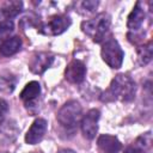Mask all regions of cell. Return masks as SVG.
Masks as SVG:
<instances>
[{"mask_svg":"<svg viewBox=\"0 0 153 153\" xmlns=\"http://www.w3.org/2000/svg\"><path fill=\"white\" fill-rule=\"evenodd\" d=\"M41 94V85L38 81H30L25 85L20 92V99L24 102L27 109H31L37 104V99Z\"/></svg>","mask_w":153,"mask_h":153,"instance_id":"obj_10","label":"cell"},{"mask_svg":"<svg viewBox=\"0 0 153 153\" xmlns=\"http://www.w3.org/2000/svg\"><path fill=\"white\" fill-rule=\"evenodd\" d=\"M76 6L80 8L78 10L81 14H91L96 11V8L98 7V1H93V0H87V1H81L78 2Z\"/></svg>","mask_w":153,"mask_h":153,"instance_id":"obj_17","label":"cell"},{"mask_svg":"<svg viewBox=\"0 0 153 153\" xmlns=\"http://www.w3.org/2000/svg\"><path fill=\"white\" fill-rule=\"evenodd\" d=\"M111 24L110 16L108 13H99L92 19L84 20L81 23V30L85 35L92 38L93 42L100 43L105 39Z\"/></svg>","mask_w":153,"mask_h":153,"instance_id":"obj_2","label":"cell"},{"mask_svg":"<svg viewBox=\"0 0 153 153\" xmlns=\"http://www.w3.org/2000/svg\"><path fill=\"white\" fill-rule=\"evenodd\" d=\"M59 153H75L73 149H69V148H63V149H61Z\"/></svg>","mask_w":153,"mask_h":153,"instance_id":"obj_21","label":"cell"},{"mask_svg":"<svg viewBox=\"0 0 153 153\" xmlns=\"http://www.w3.org/2000/svg\"><path fill=\"white\" fill-rule=\"evenodd\" d=\"M86 67L79 60H73L68 63L65 71V78L72 84H79L85 79Z\"/></svg>","mask_w":153,"mask_h":153,"instance_id":"obj_9","label":"cell"},{"mask_svg":"<svg viewBox=\"0 0 153 153\" xmlns=\"http://www.w3.org/2000/svg\"><path fill=\"white\" fill-rule=\"evenodd\" d=\"M54 56L49 53H37L32 56L29 68L35 74H43L53 63Z\"/></svg>","mask_w":153,"mask_h":153,"instance_id":"obj_8","label":"cell"},{"mask_svg":"<svg viewBox=\"0 0 153 153\" xmlns=\"http://www.w3.org/2000/svg\"><path fill=\"white\" fill-rule=\"evenodd\" d=\"M16 87V78L13 75H0V93H12Z\"/></svg>","mask_w":153,"mask_h":153,"instance_id":"obj_16","label":"cell"},{"mask_svg":"<svg viewBox=\"0 0 153 153\" xmlns=\"http://www.w3.org/2000/svg\"><path fill=\"white\" fill-rule=\"evenodd\" d=\"M47 127H48V124H47V121L44 118H37V120H35L32 122L31 127L29 128L26 135H25L26 143H29V145H36V143H38L43 139V136H44V134L47 131Z\"/></svg>","mask_w":153,"mask_h":153,"instance_id":"obj_7","label":"cell"},{"mask_svg":"<svg viewBox=\"0 0 153 153\" xmlns=\"http://www.w3.org/2000/svg\"><path fill=\"white\" fill-rule=\"evenodd\" d=\"M143 20H145V10H143L141 2L137 1L134 6L133 11L128 16L127 26L131 31H137L141 27V25L143 24Z\"/></svg>","mask_w":153,"mask_h":153,"instance_id":"obj_12","label":"cell"},{"mask_svg":"<svg viewBox=\"0 0 153 153\" xmlns=\"http://www.w3.org/2000/svg\"><path fill=\"white\" fill-rule=\"evenodd\" d=\"M71 25V19L67 16H54L51 17L47 23L42 24L39 27V31L43 35H48V36H57L61 35L62 32H65Z\"/></svg>","mask_w":153,"mask_h":153,"instance_id":"obj_5","label":"cell"},{"mask_svg":"<svg viewBox=\"0 0 153 153\" xmlns=\"http://www.w3.org/2000/svg\"><path fill=\"white\" fill-rule=\"evenodd\" d=\"M97 146L103 153H118L122 148L120 140L109 134L100 135L97 140Z\"/></svg>","mask_w":153,"mask_h":153,"instance_id":"obj_11","label":"cell"},{"mask_svg":"<svg viewBox=\"0 0 153 153\" xmlns=\"http://www.w3.org/2000/svg\"><path fill=\"white\" fill-rule=\"evenodd\" d=\"M100 55L103 61L111 68H120L123 62L124 53L120 45V43L114 38L109 37L103 41L102 49H100Z\"/></svg>","mask_w":153,"mask_h":153,"instance_id":"obj_4","label":"cell"},{"mask_svg":"<svg viewBox=\"0 0 153 153\" xmlns=\"http://www.w3.org/2000/svg\"><path fill=\"white\" fill-rule=\"evenodd\" d=\"M124 153H146V151H145L142 147H140L139 145L134 143V145L127 147V148L124 149Z\"/></svg>","mask_w":153,"mask_h":153,"instance_id":"obj_20","label":"cell"},{"mask_svg":"<svg viewBox=\"0 0 153 153\" xmlns=\"http://www.w3.org/2000/svg\"><path fill=\"white\" fill-rule=\"evenodd\" d=\"M22 47V39L18 36L7 37L0 43V54L2 56H12L19 51Z\"/></svg>","mask_w":153,"mask_h":153,"instance_id":"obj_13","label":"cell"},{"mask_svg":"<svg viewBox=\"0 0 153 153\" xmlns=\"http://www.w3.org/2000/svg\"><path fill=\"white\" fill-rule=\"evenodd\" d=\"M135 91H136V86L134 80L129 75L118 74L112 79L109 88L105 91L104 97L102 99L105 102L120 100L127 103L134 99Z\"/></svg>","mask_w":153,"mask_h":153,"instance_id":"obj_1","label":"cell"},{"mask_svg":"<svg viewBox=\"0 0 153 153\" xmlns=\"http://www.w3.org/2000/svg\"><path fill=\"white\" fill-rule=\"evenodd\" d=\"M57 122L65 130L74 131L76 127L80 124L82 118V109L79 102L76 100H68L66 102L59 110L56 115Z\"/></svg>","mask_w":153,"mask_h":153,"instance_id":"obj_3","label":"cell"},{"mask_svg":"<svg viewBox=\"0 0 153 153\" xmlns=\"http://www.w3.org/2000/svg\"><path fill=\"white\" fill-rule=\"evenodd\" d=\"M7 112H8V104L6 100L4 99H0V126L4 123L6 116H7Z\"/></svg>","mask_w":153,"mask_h":153,"instance_id":"obj_19","label":"cell"},{"mask_svg":"<svg viewBox=\"0 0 153 153\" xmlns=\"http://www.w3.org/2000/svg\"><path fill=\"white\" fill-rule=\"evenodd\" d=\"M99 117H100V112L97 109H91L82 116V118L80 121V127H81L82 135L86 139L92 140L96 136V134L98 131Z\"/></svg>","mask_w":153,"mask_h":153,"instance_id":"obj_6","label":"cell"},{"mask_svg":"<svg viewBox=\"0 0 153 153\" xmlns=\"http://www.w3.org/2000/svg\"><path fill=\"white\" fill-rule=\"evenodd\" d=\"M23 10V2L22 1H7L5 2V5L2 6V16L6 19H12L14 17H17Z\"/></svg>","mask_w":153,"mask_h":153,"instance_id":"obj_14","label":"cell"},{"mask_svg":"<svg viewBox=\"0 0 153 153\" xmlns=\"http://www.w3.org/2000/svg\"><path fill=\"white\" fill-rule=\"evenodd\" d=\"M152 56H153V45L151 41L137 48V61L141 66H146L147 63H149Z\"/></svg>","mask_w":153,"mask_h":153,"instance_id":"obj_15","label":"cell"},{"mask_svg":"<svg viewBox=\"0 0 153 153\" xmlns=\"http://www.w3.org/2000/svg\"><path fill=\"white\" fill-rule=\"evenodd\" d=\"M14 29V24L12 20L10 19H6V20H2L0 23V38L1 39H5L10 36V33L13 31Z\"/></svg>","mask_w":153,"mask_h":153,"instance_id":"obj_18","label":"cell"}]
</instances>
